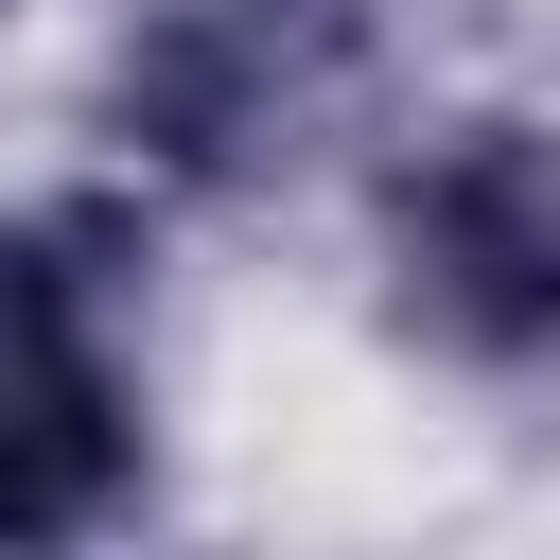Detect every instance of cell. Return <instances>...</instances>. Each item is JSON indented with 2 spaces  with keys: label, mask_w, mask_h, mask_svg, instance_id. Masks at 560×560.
<instances>
[{
  "label": "cell",
  "mask_w": 560,
  "mask_h": 560,
  "mask_svg": "<svg viewBox=\"0 0 560 560\" xmlns=\"http://www.w3.org/2000/svg\"><path fill=\"white\" fill-rule=\"evenodd\" d=\"M368 332L420 385L542 402L560 385V105L525 88H420L350 158Z\"/></svg>",
  "instance_id": "cell-3"
},
{
  "label": "cell",
  "mask_w": 560,
  "mask_h": 560,
  "mask_svg": "<svg viewBox=\"0 0 560 560\" xmlns=\"http://www.w3.org/2000/svg\"><path fill=\"white\" fill-rule=\"evenodd\" d=\"M158 262L175 210L105 158L0 192V560H88L158 525L175 402H158Z\"/></svg>",
  "instance_id": "cell-1"
},
{
  "label": "cell",
  "mask_w": 560,
  "mask_h": 560,
  "mask_svg": "<svg viewBox=\"0 0 560 560\" xmlns=\"http://www.w3.org/2000/svg\"><path fill=\"white\" fill-rule=\"evenodd\" d=\"M385 105H402V0H105L70 140L175 228H228L350 175Z\"/></svg>",
  "instance_id": "cell-2"
},
{
  "label": "cell",
  "mask_w": 560,
  "mask_h": 560,
  "mask_svg": "<svg viewBox=\"0 0 560 560\" xmlns=\"http://www.w3.org/2000/svg\"><path fill=\"white\" fill-rule=\"evenodd\" d=\"M18 18H35V0H0V35H18Z\"/></svg>",
  "instance_id": "cell-4"
}]
</instances>
